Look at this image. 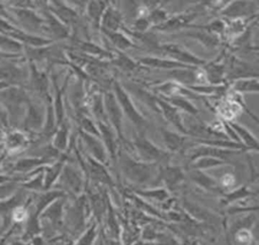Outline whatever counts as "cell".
Here are the masks:
<instances>
[{"instance_id":"obj_32","label":"cell","mask_w":259,"mask_h":245,"mask_svg":"<svg viewBox=\"0 0 259 245\" xmlns=\"http://www.w3.org/2000/svg\"><path fill=\"white\" fill-rule=\"evenodd\" d=\"M62 166H63L62 162H59V163L48 168L47 174L44 178V189L45 190H48L49 188H51V186L55 182L57 176L59 175V173L62 170Z\"/></svg>"},{"instance_id":"obj_43","label":"cell","mask_w":259,"mask_h":245,"mask_svg":"<svg viewBox=\"0 0 259 245\" xmlns=\"http://www.w3.org/2000/svg\"><path fill=\"white\" fill-rule=\"evenodd\" d=\"M240 104H241V106H242V108H243V110L249 115V117H251V119L254 121V122H256L257 124H259V117L257 116V115H255L248 107H246V105L243 103V102H240Z\"/></svg>"},{"instance_id":"obj_17","label":"cell","mask_w":259,"mask_h":245,"mask_svg":"<svg viewBox=\"0 0 259 245\" xmlns=\"http://www.w3.org/2000/svg\"><path fill=\"white\" fill-rule=\"evenodd\" d=\"M64 215V203L61 199L53 202L47 209L44 211L39 217L48 219L52 225V227L57 230L62 226Z\"/></svg>"},{"instance_id":"obj_4","label":"cell","mask_w":259,"mask_h":245,"mask_svg":"<svg viewBox=\"0 0 259 245\" xmlns=\"http://www.w3.org/2000/svg\"><path fill=\"white\" fill-rule=\"evenodd\" d=\"M161 49L166 53L168 58H171L179 64L188 66V67H202L205 65L206 60L196 56L191 51L186 49L184 46L177 43H163L161 44Z\"/></svg>"},{"instance_id":"obj_8","label":"cell","mask_w":259,"mask_h":245,"mask_svg":"<svg viewBox=\"0 0 259 245\" xmlns=\"http://www.w3.org/2000/svg\"><path fill=\"white\" fill-rule=\"evenodd\" d=\"M157 179L164 181L167 190L176 189L184 179L183 168L177 165L166 164L164 167H160Z\"/></svg>"},{"instance_id":"obj_1","label":"cell","mask_w":259,"mask_h":245,"mask_svg":"<svg viewBox=\"0 0 259 245\" xmlns=\"http://www.w3.org/2000/svg\"><path fill=\"white\" fill-rule=\"evenodd\" d=\"M118 157L121 171L130 181L144 185L157 179L160 169L158 163L143 162L125 152H119Z\"/></svg>"},{"instance_id":"obj_28","label":"cell","mask_w":259,"mask_h":245,"mask_svg":"<svg viewBox=\"0 0 259 245\" xmlns=\"http://www.w3.org/2000/svg\"><path fill=\"white\" fill-rule=\"evenodd\" d=\"M98 224L97 222L92 223L88 229L72 244L70 245H93L98 237Z\"/></svg>"},{"instance_id":"obj_23","label":"cell","mask_w":259,"mask_h":245,"mask_svg":"<svg viewBox=\"0 0 259 245\" xmlns=\"http://www.w3.org/2000/svg\"><path fill=\"white\" fill-rule=\"evenodd\" d=\"M182 34L196 39L197 41H199L202 45L206 46L207 48L217 47L221 42V38L219 36H217L212 33H209L207 31H202V30L193 31V32L192 31H185Z\"/></svg>"},{"instance_id":"obj_14","label":"cell","mask_w":259,"mask_h":245,"mask_svg":"<svg viewBox=\"0 0 259 245\" xmlns=\"http://www.w3.org/2000/svg\"><path fill=\"white\" fill-rule=\"evenodd\" d=\"M228 123L237 134L240 143L245 147V149L255 150L259 152V140L252 134L250 130L237 122L228 121Z\"/></svg>"},{"instance_id":"obj_20","label":"cell","mask_w":259,"mask_h":245,"mask_svg":"<svg viewBox=\"0 0 259 245\" xmlns=\"http://www.w3.org/2000/svg\"><path fill=\"white\" fill-rule=\"evenodd\" d=\"M88 168H89V172L92 176L93 179L108 185V186H112L113 181L109 175V173L107 172V170L105 169L103 163L95 160L92 157H88Z\"/></svg>"},{"instance_id":"obj_3","label":"cell","mask_w":259,"mask_h":245,"mask_svg":"<svg viewBox=\"0 0 259 245\" xmlns=\"http://www.w3.org/2000/svg\"><path fill=\"white\" fill-rule=\"evenodd\" d=\"M113 93L122 110L123 116H125L137 129L142 130L146 126V119L143 114L136 107L128 92L121 86L119 82L113 83Z\"/></svg>"},{"instance_id":"obj_2","label":"cell","mask_w":259,"mask_h":245,"mask_svg":"<svg viewBox=\"0 0 259 245\" xmlns=\"http://www.w3.org/2000/svg\"><path fill=\"white\" fill-rule=\"evenodd\" d=\"M133 147L139 160L148 163H158L165 159L167 153L139 131L133 136Z\"/></svg>"},{"instance_id":"obj_12","label":"cell","mask_w":259,"mask_h":245,"mask_svg":"<svg viewBox=\"0 0 259 245\" xmlns=\"http://www.w3.org/2000/svg\"><path fill=\"white\" fill-rule=\"evenodd\" d=\"M98 130L100 137H102L103 144L107 150V153L111 156L112 159H115L118 139L116 132L108 122H98Z\"/></svg>"},{"instance_id":"obj_7","label":"cell","mask_w":259,"mask_h":245,"mask_svg":"<svg viewBox=\"0 0 259 245\" xmlns=\"http://www.w3.org/2000/svg\"><path fill=\"white\" fill-rule=\"evenodd\" d=\"M240 152L241 151H239V150L225 149V148H219V147L199 144L196 147L192 148L191 153L189 154V159H190V161H192L201 156H210V157H215V158L228 161L229 157H231L237 153H240Z\"/></svg>"},{"instance_id":"obj_37","label":"cell","mask_w":259,"mask_h":245,"mask_svg":"<svg viewBox=\"0 0 259 245\" xmlns=\"http://www.w3.org/2000/svg\"><path fill=\"white\" fill-rule=\"evenodd\" d=\"M116 64L123 70H126V71H133L135 70L136 68V64L126 55L122 54V53H119V55L117 56V59H116Z\"/></svg>"},{"instance_id":"obj_33","label":"cell","mask_w":259,"mask_h":245,"mask_svg":"<svg viewBox=\"0 0 259 245\" xmlns=\"http://www.w3.org/2000/svg\"><path fill=\"white\" fill-rule=\"evenodd\" d=\"M249 195H251V192L247 189V187L243 186L239 189H236L234 190L233 192L229 193V194H226L225 197H224V204L226 205H229L235 201H238L240 199H243V198H246L248 197Z\"/></svg>"},{"instance_id":"obj_9","label":"cell","mask_w":259,"mask_h":245,"mask_svg":"<svg viewBox=\"0 0 259 245\" xmlns=\"http://www.w3.org/2000/svg\"><path fill=\"white\" fill-rule=\"evenodd\" d=\"M255 12L254 2L249 1H233L226 5L221 10V14L225 17L234 19H241L243 16L253 14Z\"/></svg>"},{"instance_id":"obj_24","label":"cell","mask_w":259,"mask_h":245,"mask_svg":"<svg viewBox=\"0 0 259 245\" xmlns=\"http://www.w3.org/2000/svg\"><path fill=\"white\" fill-rule=\"evenodd\" d=\"M159 97L165 100L166 102H168L169 104H171L172 106H174L175 108H177L180 112L183 111L192 116H195L198 114V110L196 109V107L187 98L180 97V96H173V97L159 96Z\"/></svg>"},{"instance_id":"obj_19","label":"cell","mask_w":259,"mask_h":245,"mask_svg":"<svg viewBox=\"0 0 259 245\" xmlns=\"http://www.w3.org/2000/svg\"><path fill=\"white\" fill-rule=\"evenodd\" d=\"M103 30L105 31H118L121 26V14L112 6H108L101 18Z\"/></svg>"},{"instance_id":"obj_40","label":"cell","mask_w":259,"mask_h":245,"mask_svg":"<svg viewBox=\"0 0 259 245\" xmlns=\"http://www.w3.org/2000/svg\"><path fill=\"white\" fill-rule=\"evenodd\" d=\"M42 180H44V175L39 174L35 178H33V179H31V180H29V181H27L25 183H22V186L24 188H27V189H30V190L39 191V190L44 189V185H42L44 181Z\"/></svg>"},{"instance_id":"obj_31","label":"cell","mask_w":259,"mask_h":245,"mask_svg":"<svg viewBox=\"0 0 259 245\" xmlns=\"http://www.w3.org/2000/svg\"><path fill=\"white\" fill-rule=\"evenodd\" d=\"M146 17L149 20L150 24L154 25V26H158L168 19V15H167L166 11L160 7H156L154 9L150 10Z\"/></svg>"},{"instance_id":"obj_41","label":"cell","mask_w":259,"mask_h":245,"mask_svg":"<svg viewBox=\"0 0 259 245\" xmlns=\"http://www.w3.org/2000/svg\"><path fill=\"white\" fill-rule=\"evenodd\" d=\"M259 212V205L250 206V207H241V208H230L228 213L229 214H238V213H258Z\"/></svg>"},{"instance_id":"obj_30","label":"cell","mask_w":259,"mask_h":245,"mask_svg":"<svg viewBox=\"0 0 259 245\" xmlns=\"http://www.w3.org/2000/svg\"><path fill=\"white\" fill-rule=\"evenodd\" d=\"M107 6L105 2L93 1V2H90V4L88 5V14L93 19L94 22L99 23L101 22V18Z\"/></svg>"},{"instance_id":"obj_35","label":"cell","mask_w":259,"mask_h":245,"mask_svg":"<svg viewBox=\"0 0 259 245\" xmlns=\"http://www.w3.org/2000/svg\"><path fill=\"white\" fill-rule=\"evenodd\" d=\"M25 138L19 132H12L7 137V145L11 150L18 149L20 146L24 144Z\"/></svg>"},{"instance_id":"obj_11","label":"cell","mask_w":259,"mask_h":245,"mask_svg":"<svg viewBox=\"0 0 259 245\" xmlns=\"http://www.w3.org/2000/svg\"><path fill=\"white\" fill-rule=\"evenodd\" d=\"M61 183L64 186V189L66 188L67 191L71 192L75 196L80 195L83 189V179L81 174L70 165H66L63 168Z\"/></svg>"},{"instance_id":"obj_16","label":"cell","mask_w":259,"mask_h":245,"mask_svg":"<svg viewBox=\"0 0 259 245\" xmlns=\"http://www.w3.org/2000/svg\"><path fill=\"white\" fill-rule=\"evenodd\" d=\"M161 135L165 147L169 152L176 153L183 148L184 142L186 140V135L178 131H172L166 128L161 129Z\"/></svg>"},{"instance_id":"obj_21","label":"cell","mask_w":259,"mask_h":245,"mask_svg":"<svg viewBox=\"0 0 259 245\" xmlns=\"http://www.w3.org/2000/svg\"><path fill=\"white\" fill-rule=\"evenodd\" d=\"M231 90L236 92L237 94H247V93H258L259 94V79L252 78H244L236 80L232 83Z\"/></svg>"},{"instance_id":"obj_6","label":"cell","mask_w":259,"mask_h":245,"mask_svg":"<svg viewBox=\"0 0 259 245\" xmlns=\"http://www.w3.org/2000/svg\"><path fill=\"white\" fill-rule=\"evenodd\" d=\"M155 103L158 111L163 115L165 120L170 124H172L177 129L178 132L184 135H187L186 125L183 122L181 112L177 108H175L174 106H172L171 104H169L168 102L160 98L159 96H156Z\"/></svg>"},{"instance_id":"obj_10","label":"cell","mask_w":259,"mask_h":245,"mask_svg":"<svg viewBox=\"0 0 259 245\" xmlns=\"http://www.w3.org/2000/svg\"><path fill=\"white\" fill-rule=\"evenodd\" d=\"M202 72L204 74V78L206 84L220 86L224 85L225 76H226V65L222 62H210L205 63L202 66Z\"/></svg>"},{"instance_id":"obj_42","label":"cell","mask_w":259,"mask_h":245,"mask_svg":"<svg viewBox=\"0 0 259 245\" xmlns=\"http://www.w3.org/2000/svg\"><path fill=\"white\" fill-rule=\"evenodd\" d=\"M66 132H67V130L65 129V127H63L60 131H59V133H58V135H57V137H56V142H55V144H56V147H58V148H60V149H63L64 148V146H65V143H66Z\"/></svg>"},{"instance_id":"obj_39","label":"cell","mask_w":259,"mask_h":245,"mask_svg":"<svg viewBox=\"0 0 259 245\" xmlns=\"http://www.w3.org/2000/svg\"><path fill=\"white\" fill-rule=\"evenodd\" d=\"M151 26L146 16H140L133 24V29L137 32H145Z\"/></svg>"},{"instance_id":"obj_29","label":"cell","mask_w":259,"mask_h":245,"mask_svg":"<svg viewBox=\"0 0 259 245\" xmlns=\"http://www.w3.org/2000/svg\"><path fill=\"white\" fill-rule=\"evenodd\" d=\"M138 195L145 197V198H150V199H154L157 200L159 202H163L166 201L169 197V193L167 189H163V188H157V189H151V190H142V191H137L136 192Z\"/></svg>"},{"instance_id":"obj_13","label":"cell","mask_w":259,"mask_h":245,"mask_svg":"<svg viewBox=\"0 0 259 245\" xmlns=\"http://www.w3.org/2000/svg\"><path fill=\"white\" fill-rule=\"evenodd\" d=\"M139 64L144 67H149L159 70H176L182 68H190L188 66L179 64L168 57H158V56H142L139 58ZM196 68V67H195Z\"/></svg>"},{"instance_id":"obj_45","label":"cell","mask_w":259,"mask_h":245,"mask_svg":"<svg viewBox=\"0 0 259 245\" xmlns=\"http://www.w3.org/2000/svg\"><path fill=\"white\" fill-rule=\"evenodd\" d=\"M135 245H153V242H149V241H141V242H138L136 243Z\"/></svg>"},{"instance_id":"obj_38","label":"cell","mask_w":259,"mask_h":245,"mask_svg":"<svg viewBox=\"0 0 259 245\" xmlns=\"http://www.w3.org/2000/svg\"><path fill=\"white\" fill-rule=\"evenodd\" d=\"M153 245H181L175 238L165 234H159Z\"/></svg>"},{"instance_id":"obj_25","label":"cell","mask_w":259,"mask_h":245,"mask_svg":"<svg viewBox=\"0 0 259 245\" xmlns=\"http://www.w3.org/2000/svg\"><path fill=\"white\" fill-rule=\"evenodd\" d=\"M65 196L63 191H50L38 196L35 203V213L39 216L45 209H47L53 202Z\"/></svg>"},{"instance_id":"obj_36","label":"cell","mask_w":259,"mask_h":245,"mask_svg":"<svg viewBox=\"0 0 259 245\" xmlns=\"http://www.w3.org/2000/svg\"><path fill=\"white\" fill-rule=\"evenodd\" d=\"M40 122H41V114L38 112L37 108L30 106L29 114H28L27 119H26L27 127L35 129V128H37L39 126Z\"/></svg>"},{"instance_id":"obj_18","label":"cell","mask_w":259,"mask_h":245,"mask_svg":"<svg viewBox=\"0 0 259 245\" xmlns=\"http://www.w3.org/2000/svg\"><path fill=\"white\" fill-rule=\"evenodd\" d=\"M81 135L89 148L91 154L93 155L94 159L104 163L107 159V150L102 141H100L96 136L88 134L86 132H81Z\"/></svg>"},{"instance_id":"obj_22","label":"cell","mask_w":259,"mask_h":245,"mask_svg":"<svg viewBox=\"0 0 259 245\" xmlns=\"http://www.w3.org/2000/svg\"><path fill=\"white\" fill-rule=\"evenodd\" d=\"M189 173H190L189 174L190 178L195 183L200 186L201 188H203L207 191H212V192L220 191V186H219L218 181L214 178H212L211 176H209L208 174H206L204 171L197 170V169H191V171Z\"/></svg>"},{"instance_id":"obj_5","label":"cell","mask_w":259,"mask_h":245,"mask_svg":"<svg viewBox=\"0 0 259 245\" xmlns=\"http://www.w3.org/2000/svg\"><path fill=\"white\" fill-rule=\"evenodd\" d=\"M103 103H104V110H105V115H106V119L108 120V123L116 132L118 139L123 141L124 140L123 134H122L123 113L115 98L114 93L113 92L105 93L103 98Z\"/></svg>"},{"instance_id":"obj_27","label":"cell","mask_w":259,"mask_h":245,"mask_svg":"<svg viewBox=\"0 0 259 245\" xmlns=\"http://www.w3.org/2000/svg\"><path fill=\"white\" fill-rule=\"evenodd\" d=\"M103 31L106 33L110 41L120 50H125L135 46L133 41L124 33L120 31Z\"/></svg>"},{"instance_id":"obj_44","label":"cell","mask_w":259,"mask_h":245,"mask_svg":"<svg viewBox=\"0 0 259 245\" xmlns=\"http://www.w3.org/2000/svg\"><path fill=\"white\" fill-rule=\"evenodd\" d=\"M181 245H200L195 239L189 238V237H184L180 243Z\"/></svg>"},{"instance_id":"obj_15","label":"cell","mask_w":259,"mask_h":245,"mask_svg":"<svg viewBox=\"0 0 259 245\" xmlns=\"http://www.w3.org/2000/svg\"><path fill=\"white\" fill-rule=\"evenodd\" d=\"M196 12H190V13H183V14H177L172 17H168V19L163 22L162 24L155 26L157 30L160 31H170V30H177L182 27L188 26V24L195 18Z\"/></svg>"},{"instance_id":"obj_34","label":"cell","mask_w":259,"mask_h":245,"mask_svg":"<svg viewBox=\"0 0 259 245\" xmlns=\"http://www.w3.org/2000/svg\"><path fill=\"white\" fill-rule=\"evenodd\" d=\"M49 162V160H44V159H36V158H25L19 160L15 166L14 169L17 171H27L31 169L35 165H39L41 163Z\"/></svg>"},{"instance_id":"obj_26","label":"cell","mask_w":259,"mask_h":245,"mask_svg":"<svg viewBox=\"0 0 259 245\" xmlns=\"http://www.w3.org/2000/svg\"><path fill=\"white\" fill-rule=\"evenodd\" d=\"M229 163L228 161L215 158V157H210V156H201L198 157L192 161H190V168L191 169H197V170H205L209 169L212 167H218L221 165H225Z\"/></svg>"},{"instance_id":"obj_46","label":"cell","mask_w":259,"mask_h":245,"mask_svg":"<svg viewBox=\"0 0 259 245\" xmlns=\"http://www.w3.org/2000/svg\"><path fill=\"white\" fill-rule=\"evenodd\" d=\"M250 245H259V242H256V241H254V242H252Z\"/></svg>"}]
</instances>
